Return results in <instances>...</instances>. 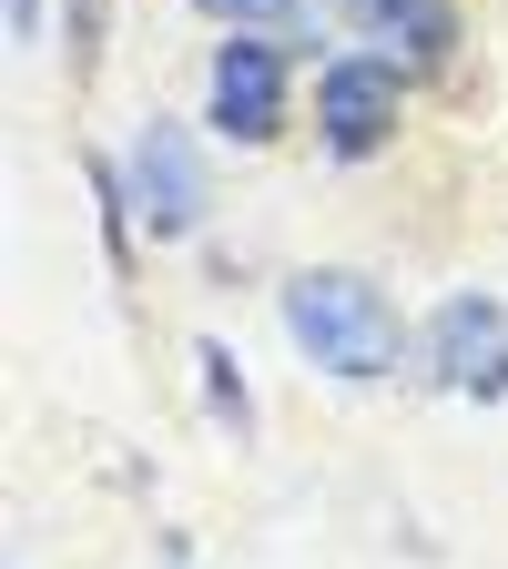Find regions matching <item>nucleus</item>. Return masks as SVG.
Returning <instances> with one entry per match:
<instances>
[{
	"mask_svg": "<svg viewBox=\"0 0 508 569\" xmlns=\"http://www.w3.org/2000/svg\"><path fill=\"white\" fill-rule=\"evenodd\" d=\"M11 31H21V41L41 31V0H11Z\"/></svg>",
	"mask_w": 508,
	"mask_h": 569,
	"instance_id": "9d476101",
	"label": "nucleus"
},
{
	"mask_svg": "<svg viewBox=\"0 0 508 569\" xmlns=\"http://www.w3.org/2000/svg\"><path fill=\"white\" fill-rule=\"evenodd\" d=\"M203 21H225V31H306L316 0H193Z\"/></svg>",
	"mask_w": 508,
	"mask_h": 569,
	"instance_id": "6e6552de",
	"label": "nucleus"
},
{
	"mask_svg": "<svg viewBox=\"0 0 508 569\" xmlns=\"http://www.w3.org/2000/svg\"><path fill=\"white\" fill-rule=\"evenodd\" d=\"M102 61V0H71V82Z\"/></svg>",
	"mask_w": 508,
	"mask_h": 569,
	"instance_id": "1a4fd4ad",
	"label": "nucleus"
},
{
	"mask_svg": "<svg viewBox=\"0 0 508 569\" xmlns=\"http://www.w3.org/2000/svg\"><path fill=\"white\" fill-rule=\"evenodd\" d=\"M285 336L306 346V367H326V377H346V387L397 377V356H407L397 306L377 296L367 274H346V264H316V274L285 284Z\"/></svg>",
	"mask_w": 508,
	"mask_h": 569,
	"instance_id": "f257e3e1",
	"label": "nucleus"
},
{
	"mask_svg": "<svg viewBox=\"0 0 508 569\" xmlns=\"http://www.w3.org/2000/svg\"><path fill=\"white\" fill-rule=\"evenodd\" d=\"M203 122L225 132V142H275V132H285V31H235V41H213Z\"/></svg>",
	"mask_w": 508,
	"mask_h": 569,
	"instance_id": "f03ea898",
	"label": "nucleus"
},
{
	"mask_svg": "<svg viewBox=\"0 0 508 569\" xmlns=\"http://www.w3.org/2000/svg\"><path fill=\"white\" fill-rule=\"evenodd\" d=\"M122 173H132V213H142V234H153V244L203 234L213 183H203V153H193V132H183V122H142Z\"/></svg>",
	"mask_w": 508,
	"mask_h": 569,
	"instance_id": "20e7f679",
	"label": "nucleus"
},
{
	"mask_svg": "<svg viewBox=\"0 0 508 569\" xmlns=\"http://www.w3.org/2000/svg\"><path fill=\"white\" fill-rule=\"evenodd\" d=\"M417 356H427V377H438L448 397L498 407V397H508V306H498V296H448L438 316H427Z\"/></svg>",
	"mask_w": 508,
	"mask_h": 569,
	"instance_id": "39448f33",
	"label": "nucleus"
},
{
	"mask_svg": "<svg viewBox=\"0 0 508 569\" xmlns=\"http://www.w3.org/2000/svg\"><path fill=\"white\" fill-rule=\"evenodd\" d=\"M397 112H407V82H397V61L377 51H346L316 71V132H326V153L336 163H367L397 142Z\"/></svg>",
	"mask_w": 508,
	"mask_h": 569,
	"instance_id": "7ed1b4c3",
	"label": "nucleus"
},
{
	"mask_svg": "<svg viewBox=\"0 0 508 569\" xmlns=\"http://www.w3.org/2000/svg\"><path fill=\"white\" fill-rule=\"evenodd\" d=\"M193 367H203V397H213V417H225L235 438H245V427H255V397H245V367H235V346H225V336H203V346H193Z\"/></svg>",
	"mask_w": 508,
	"mask_h": 569,
	"instance_id": "0eeeda50",
	"label": "nucleus"
},
{
	"mask_svg": "<svg viewBox=\"0 0 508 569\" xmlns=\"http://www.w3.org/2000/svg\"><path fill=\"white\" fill-rule=\"evenodd\" d=\"M346 21L367 41H397L407 61H448L458 51V11L448 0H346Z\"/></svg>",
	"mask_w": 508,
	"mask_h": 569,
	"instance_id": "423d86ee",
	"label": "nucleus"
}]
</instances>
